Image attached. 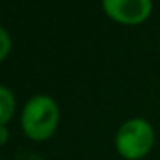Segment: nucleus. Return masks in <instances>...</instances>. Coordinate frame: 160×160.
Listing matches in <instances>:
<instances>
[{
  "mask_svg": "<svg viewBox=\"0 0 160 160\" xmlns=\"http://www.w3.org/2000/svg\"><path fill=\"white\" fill-rule=\"evenodd\" d=\"M60 122V108L48 95H36L29 98L21 112V128L33 141H45L52 138Z\"/></svg>",
  "mask_w": 160,
  "mask_h": 160,
  "instance_id": "1",
  "label": "nucleus"
},
{
  "mask_svg": "<svg viewBox=\"0 0 160 160\" xmlns=\"http://www.w3.org/2000/svg\"><path fill=\"white\" fill-rule=\"evenodd\" d=\"M11 48H12L11 36H9L7 29L0 26V62L7 59V55L11 53Z\"/></svg>",
  "mask_w": 160,
  "mask_h": 160,
  "instance_id": "5",
  "label": "nucleus"
},
{
  "mask_svg": "<svg viewBox=\"0 0 160 160\" xmlns=\"http://www.w3.org/2000/svg\"><path fill=\"white\" fill-rule=\"evenodd\" d=\"M102 7L112 21L122 26H138L152 14V0H102Z\"/></svg>",
  "mask_w": 160,
  "mask_h": 160,
  "instance_id": "3",
  "label": "nucleus"
},
{
  "mask_svg": "<svg viewBox=\"0 0 160 160\" xmlns=\"http://www.w3.org/2000/svg\"><path fill=\"white\" fill-rule=\"evenodd\" d=\"M16 114V97L7 86L0 84V126H7Z\"/></svg>",
  "mask_w": 160,
  "mask_h": 160,
  "instance_id": "4",
  "label": "nucleus"
},
{
  "mask_svg": "<svg viewBox=\"0 0 160 160\" xmlns=\"http://www.w3.org/2000/svg\"><path fill=\"white\" fill-rule=\"evenodd\" d=\"M155 131L146 119L134 117L126 121L115 132V150L126 160H139L153 148Z\"/></svg>",
  "mask_w": 160,
  "mask_h": 160,
  "instance_id": "2",
  "label": "nucleus"
},
{
  "mask_svg": "<svg viewBox=\"0 0 160 160\" xmlns=\"http://www.w3.org/2000/svg\"><path fill=\"white\" fill-rule=\"evenodd\" d=\"M9 139V132H7V126H0V146L5 145V141Z\"/></svg>",
  "mask_w": 160,
  "mask_h": 160,
  "instance_id": "6",
  "label": "nucleus"
}]
</instances>
